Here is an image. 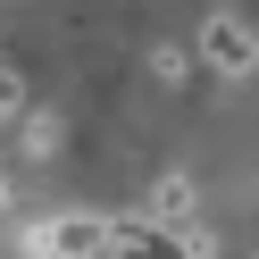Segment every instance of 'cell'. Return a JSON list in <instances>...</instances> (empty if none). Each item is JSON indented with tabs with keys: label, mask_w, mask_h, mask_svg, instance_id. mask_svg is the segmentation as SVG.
<instances>
[{
	"label": "cell",
	"mask_w": 259,
	"mask_h": 259,
	"mask_svg": "<svg viewBox=\"0 0 259 259\" xmlns=\"http://www.w3.org/2000/svg\"><path fill=\"white\" fill-rule=\"evenodd\" d=\"M0 117H25V84H17V67H0Z\"/></svg>",
	"instance_id": "7"
},
{
	"label": "cell",
	"mask_w": 259,
	"mask_h": 259,
	"mask_svg": "<svg viewBox=\"0 0 259 259\" xmlns=\"http://www.w3.org/2000/svg\"><path fill=\"white\" fill-rule=\"evenodd\" d=\"M109 259H218V234H209L201 218H192L184 234H159V226H142L134 209H125V242H117Z\"/></svg>",
	"instance_id": "2"
},
{
	"label": "cell",
	"mask_w": 259,
	"mask_h": 259,
	"mask_svg": "<svg viewBox=\"0 0 259 259\" xmlns=\"http://www.w3.org/2000/svg\"><path fill=\"white\" fill-rule=\"evenodd\" d=\"M17 151H25V159H59V117H51V109H34V117H25Z\"/></svg>",
	"instance_id": "5"
},
{
	"label": "cell",
	"mask_w": 259,
	"mask_h": 259,
	"mask_svg": "<svg viewBox=\"0 0 259 259\" xmlns=\"http://www.w3.org/2000/svg\"><path fill=\"white\" fill-rule=\"evenodd\" d=\"M151 75H159V84H184V75H192V59L176 51V42H159V51H151Z\"/></svg>",
	"instance_id": "6"
},
{
	"label": "cell",
	"mask_w": 259,
	"mask_h": 259,
	"mask_svg": "<svg viewBox=\"0 0 259 259\" xmlns=\"http://www.w3.org/2000/svg\"><path fill=\"white\" fill-rule=\"evenodd\" d=\"M201 59H209L218 75H234V84H242V75H259V25L234 17V9H218V17L201 25Z\"/></svg>",
	"instance_id": "3"
},
{
	"label": "cell",
	"mask_w": 259,
	"mask_h": 259,
	"mask_svg": "<svg viewBox=\"0 0 259 259\" xmlns=\"http://www.w3.org/2000/svg\"><path fill=\"white\" fill-rule=\"evenodd\" d=\"M9 209H17V201H9V176H0V218H9Z\"/></svg>",
	"instance_id": "8"
},
{
	"label": "cell",
	"mask_w": 259,
	"mask_h": 259,
	"mask_svg": "<svg viewBox=\"0 0 259 259\" xmlns=\"http://www.w3.org/2000/svg\"><path fill=\"white\" fill-rule=\"evenodd\" d=\"M125 242L117 209H51V218H25L17 226V251L25 259H109Z\"/></svg>",
	"instance_id": "1"
},
{
	"label": "cell",
	"mask_w": 259,
	"mask_h": 259,
	"mask_svg": "<svg viewBox=\"0 0 259 259\" xmlns=\"http://www.w3.org/2000/svg\"><path fill=\"white\" fill-rule=\"evenodd\" d=\"M134 218H142V226H159V234H184V226H192V176H176V167H167Z\"/></svg>",
	"instance_id": "4"
}]
</instances>
